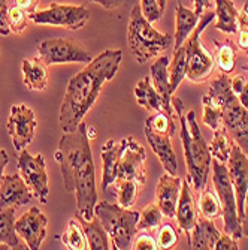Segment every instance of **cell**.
I'll return each mask as SVG.
<instances>
[{"instance_id": "16", "label": "cell", "mask_w": 248, "mask_h": 250, "mask_svg": "<svg viewBox=\"0 0 248 250\" xmlns=\"http://www.w3.org/2000/svg\"><path fill=\"white\" fill-rule=\"evenodd\" d=\"M33 199V192L21 175H3L0 181V211L21 207Z\"/></svg>"}, {"instance_id": "19", "label": "cell", "mask_w": 248, "mask_h": 250, "mask_svg": "<svg viewBox=\"0 0 248 250\" xmlns=\"http://www.w3.org/2000/svg\"><path fill=\"white\" fill-rule=\"evenodd\" d=\"M134 98H136V102L144 106L147 111L150 112H159V111H165L166 114L173 117V111H172V105H168L165 102V99L157 93V90L154 88L151 78L145 77L142 78L136 87H134Z\"/></svg>"}, {"instance_id": "23", "label": "cell", "mask_w": 248, "mask_h": 250, "mask_svg": "<svg viewBox=\"0 0 248 250\" xmlns=\"http://www.w3.org/2000/svg\"><path fill=\"white\" fill-rule=\"evenodd\" d=\"M100 156L103 161V177H102V190H108L114 185L117 177V165H118V156H120V141L108 140L102 150Z\"/></svg>"}, {"instance_id": "42", "label": "cell", "mask_w": 248, "mask_h": 250, "mask_svg": "<svg viewBox=\"0 0 248 250\" xmlns=\"http://www.w3.org/2000/svg\"><path fill=\"white\" fill-rule=\"evenodd\" d=\"M214 249H217V250H238L239 246H238L236 238L224 234V235H220V238L217 240Z\"/></svg>"}, {"instance_id": "47", "label": "cell", "mask_w": 248, "mask_h": 250, "mask_svg": "<svg viewBox=\"0 0 248 250\" xmlns=\"http://www.w3.org/2000/svg\"><path fill=\"white\" fill-rule=\"evenodd\" d=\"M193 3H194V14L200 18L207 5H210V0H193Z\"/></svg>"}, {"instance_id": "41", "label": "cell", "mask_w": 248, "mask_h": 250, "mask_svg": "<svg viewBox=\"0 0 248 250\" xmlns=\"http://www.w3.org/2000/svg\"><path fill=\"white\" fill-rule=\"evenodd\" d=\"M132 249H136V250H155V249H159V244H157V241L151 235H141V237L136 238V241L133 243Z\"/></svg>"}, {"instance_id": "26", "label": "cell", "mask_w": 248, "mask_h": 250, "mask_svg": "<svg viewBox=\"0 0 248 250\" xmlns=\"http://www.w3.org/2000/svg\"><path fill=\"white\" fill-rule=\"evenodd\" d=\"M199 22V17L194 11L186 8L183 3L176 6V29H175V50L179 48L191 35Z\"/></svg>"}, {"instance_id": "37", "label": "cell", "mask_w": 248, "mask_h": 250, "mask_svg": "<svg viewBox=\"0 0 248 250\" xmlns=\"http://www.w3.org/2000/svg\"><path fill=\"white\" fill-rule=\"evenodd\" d=\"M238 43L239 47L248 51V2L238 12Z\"/></svg>"}, {"instance_id": "18", "label": "cell", "mask_w": 248, "mask_h": 250, "mask_svg": "<svg viewBox=\"0 0 248 250\" xmlns=\"http://www.w3.org/2000/svg\"><path fill=\"white\" fill-rule=\"evenodd\" d=\"M145 136H147V141L150 143L153 151L155 153V156L160 159V164L163 165L165 171L168 174L176 175L178 161H176V156L173 153L172 143H171V138L173 135L154 130L150 126H145Z\"/></svg>"}, {"instance_id": "9", "label": "cell", "mask_w": 248, "mask_h": 250, "mask_svg": "<svg viewBox=\"0 0 248 250\" xmlns=\"http://www.w3.org/2000/svg\"><path fill=\"white\" fill-rule=\"evenodd\" d=\"M212 20H215V12L208 11L202 14L197 26L187 38V41L183 43L187 54V78L191 83H204L212 74L214 60L211 54L202 47L200 42L202 32L208 27V24Z\"/></svg>"}, {"instance_id": "5", "label": "cell", "mask_w": 248, "mask_h": 250, "mask_svg": "<svg viewBox=\"0 0 248 250\" xmlns=\"http://www.w3.org/2000/svg\"><path fill=\"white\" fill-rule=\"evenodd\" d=\"M210 96L221 105V122L230 132L235 143L248 156V109L232 92L230 80L226 74L210 83Z\"/></svg>"}, {"instance_id": "36", "label": "cell", "mask_w": 248, "mask_h": 250, "mask_svg": "<svg viewBox=\"0 0 248 250\" xmlns=\"http://www.w3.org/2000/svg\"><path fill=\"white\" fill-rule=\"evenodd\" d=\"M217 64L224 74H229L235 67V51L229 45H223L217 51Z\"/></svg>"}, {"instance_id": "33", "label": "cell", "mask_w": 248, "mask_h": 250, "mask_svg": "<svg viewBox=\"0 0 248 250\" xmlns=\"http://www.w3.org/2000/svg\"><path fill=\"white\" fill-rule=\"evenodd\" d=\"M200 214L204 217H208V219H215L218 217L220 211H221V206H220V201H218V196H215L211 190H204L200 195V199H199V206H197Z\"/></svg>"}, {"instance_id": "38", "label": "cell", "mask_w": 248, "mask_h": 250, "mask_svg": "<svg viewBox=\"0 0 248 250\" xmlns=\"http://www.w3.org/2000/svg\"><path fill=\"white\" fill-rule=\"evenodd\" d=\"M157 235H159V237H157V244H159V249H172L178 241L176 231L172 228L171 225H163Z\"/></svg>"}, {"instance_id": "8", "label": "cell", "mask_w": 248, "mask_h": 250, "mask_svg": "<svg viewBox=\"0 0 248 250\" xmlns=\"http://www.w3.org/2000/svg\"><path fill=\"white\" fill-rule=\"evenodd\" d=\"M211 167H212L214 188L220 199L223 220H224V234L239 240L242 238V228H241V220L238 216L236 193H235V188L229 175V169L224 164L217 161V159H214Z\"/></svg>"}, {"instance_id": "31", "label": "cell", "mask_w": 248, "mask_h": 250, "mask_svg": "<svg viewBox=\"0 0 248 250\" xmlns=\"http://www.w3.org/2000/svg\"><path fill=\"white\" fill-rule=\"evenodd\" d=\"M61 241L67 249H71V250L88 249V243H87V237L82 229V225L75 219L69 220V223H67V228L61 235Z\"/></svg>"}, {"instance_id": "24", "label": "cell", "mask_w": 248, "mask_h": 250, "mask_svg": "<svg viewBox=\"0 0 248 250\" xmlns=\"http://www.w3.org/2000/svg\"><path fill=\"white\" fill-rule=\"evenodd\" d=\"M150 78L165 102L171 105L172 102V93H171V81H169V59L166 56H160L153 64L150 69Z\"/></svg>"}, {"instance_id": "6", "label": "cell", "mask_w": 248, "mask_h": 250, "mask_svg": "<svg viewBox=\"0 0 248 250\" xmlns=\"http://www.w3.org/2000/svg\"><path fill=\"white\" fill-rule=\"evenodd\" d=\"M127 42L136 62L144 64L169 48L172 43V36L168 33L157 32L151 26V22L144 17L141 5H134L130 12Z\"/></svg>"}, {"instance_id": "39", "label": "cell", "mask_w": 248, "mask_h": 250, "mask_svg": "<svg viewBox=\"0 0 248 250\" xmlns=\"http://www.w3.org/2000/svg\"><path fill=\"white\" fill-rule=\"evenodd\" d=\"M141 11L150 22L160 20V17L163 15V11L160 9L157 0H141Z\"/></svg>"}, {"instance_id": "3", "label": "cell", "mask_w": 248, "mask_h": 250, "mask_svg": "<svg viewBox=\"0 0 248 250\" xmlns=\"http://www.w3.org/2000/svg\"><path fill=\"white\" fill-rule=\"evenodd\" d=\"M171 104L173 105L176 117L181 125V143L186 156L189 181L196 190H204L207 188L208 174L212 164L210 146L200 132L196 112L193 109L186 111V106L179 98H173Z\"/></svg>"}, {"instance_id": "45", "label": "cell", "mask_w": 248, "mask_h": 250, "mask_svg": "<svg viewBox=\"0 0 248 250\" xmlns=\"http://www.w3.org/2000/svg\"><path fill=\"white\" fill-rule=\"evenodd\" d=\"M90 2L99 3V5H102L105 9H115V8H118L120 5L124 3V0H90Z\"/></svg>"}, {"instance_id": "40", "label": "cell", "mask_w": 248, "mask_h": 250, "mask_svg": "<svg viewBox=\"0 0 248 250\" xmlns=\"http://www.w3.org/2000/svg\"><path fill=\"white\" fill-rule=\"evenodd\" d=\"M8 0H0V35L8 36L11 33L9 24H8Z\"/></svg>"}, {"instance_id": "25", "label": "cell", "mask_w": 248, "mask_h": 250, "mask_svg": "<svg viewBox=\"0 0 248 250\" xmlns=\"http://www.w3.org/2000/svg\"><path fill=\"white\" fill-rule=\"evenodd\" d=\"M215 2V29L233 35L238 32V11L232 0H214Z\"/></svg>"}, {"instance_id": "27", "label": "cell", "mask_w": 248, "mask_h": 250, "mask_svg": "<svg viewBox=\"0 0 248 250\" xmlns=\"http://www.w3.org/2000/svg\"><path fill=\"white\" fill-rule=\"evenodd\" d=\"M15 211L17 207H9L0 211V243L8 244L11 249H29L26 243L19 240L15 229Z\"/></svg>"}, {"instance_id": "14", "label": "cell", "mask_w": 248, "mask_h": 250, "mask_svg": "<svg viewBox=\"0 0 248 250\" xmlns=\"http://www.w3.org/2000/svg\"><path fill=\"white\" fill-rule=\"evenodd\" d=\"M47 225L48 220L45 214L38 207H32L15 222V229L29 249L38 250L47 237Z\"/></svg>"}, {"instance_id": "51", "label": "cell", "mask_w": 248, "mask_h": 250, "mask_svg": "<svg viewBox=\"0 0 248 250\" xmlns=\"http://www.w3.org/2000/svg\"><path fill=\"white\" fill-rule=\"evenodd\" d=\"M3 249L8 250V249H11V247H9L8 244H5V243H0V250H3Z\"/></svg>"}, {"instance_id": "44", "label": "cell", "mask_w": 248, "mask_h": 250, "mask_svg": "<svg viewBox=\"0 0 248 250\" xmlns=\"http://www.w3.org/2000/svg\"><path fill=\"white\" fill-rule=\"evenodd\" d=\"M244 85H245V78L242 75H238L235 77L232 81H230V87H232V92L238 96L242 90H244Z\"/></svg>"}, {"instance_id": "52", "label": "cell", "mask_w": 248, "mask_h": 250, "mask_svg": "<svg viewBox=\"0 0 248 250\" xmlns=\"http://www.w3.org/2000/svg\"><path fill=\"white\" fill-rule=\"evenodd\" d=\"M245 69H247V71H248V64H247V67H245Z\"/></svg>"}, {"instance_id": "13", "label": "cell", "mask_w": 248, "mask_h": 250, "mask_svg": "<svg viewBox=\"0 0 248 250\" xmlns=\"http://www.w3.org/2000/svg\"><path fill=\"white\" fill-rule=\"evenodd\" d=\"M8 133L12 140L15 151H22L33 141L36 132V119L32 108L26 105H14L8 119Z\"/></svg>"}, {"instance_id": "12", "label": "cell", "mask_w": 248, "mask_h": 250, "mask_svg": "<svg viewBox=\"0 0 248 250\" xmlns=\"http://www.w3.org/2000/svg\"><path fill=\"white\" fill-rule=\"evenodd\" d=\"M18 169L22 180L33 192V196L42 202L47 204L48 201V174L47 165L42 154L32 156L29 151L22 150L18 156Z\"/></svg>"}, {"instance_id": "28", "label": "cell", "mask_w": 248, "mask_h": 250, "mask_svg": "<svg viewBox=\"0 0 248 250\" xmlns=\"http://www.w3.org/2000/svg\"><path fill=\"white\" fill-rule=\"evenodd\" d=\"M84 234L87 237V243H88V249L92 250H108L109 247V241H108V232L105 231L103 225L100 223V220L95 216L92 220H85L81 222Z\"/></svg>"}, {"instance_id": "49", "label": "cell", "mask_w": 248, "mask_h": 250, "mask_svg": "<svg viewBox=\"0 0 248 250\" xmlns=\"http://www.w3.org/2000/svg\"><path fill=\"white\" fill-rule=\"evenodd\" d=\"M238 99H239V102L248 109V83H245V85H244V90L242 92L236 96Z\"/></svg>"}, {"instance_id": "2", "label": "cell", "mask_w": 248, "mask_h": 250, "mask_svg": "<svg viewBox=\"0 0 248 250\" xmlns=\"http://www.w3.org/2000/svg\"><path fill=\"white\" fill-rule=\"evenodd\" d=\"M121 59V50H106L90 62L79 74L72 77L60 108L58 123L63 132L78 129L100 95L103 84L115 77Z\"/></svg>"}, {"instance_id": "11", "label": "cell", "mask_w": 248, "mask_h": 250, "mask_svg": "<svg viewBox=\"0 0 248 250\" xmlns=\"http://www.w3.org/2000/svg\"><path fill=\"white\" fill-rule=\"evenodd\" d=\"M39 57L47 66L57 63H90L93 57L78 42L67 38L47 39L39 43Z\"/></svg>"}, {"instance_id": "46", "label": "cell", "mask_w": 248, "mask_h": 250, "mask_svg": "<svg viewBox=\"0 0 248 250\" xmlns=\"http://www.w3.org/2000/svg\"><path fill=\"white\" fill-rule=\"evenodd\" d=\"M241 228H242V237L248 238V196L244 206V214L241 217Z\"/></svg>"}, {"instance_id": "17", "label": "cell", "mask_w": 248, "mask_h": 250, "mask_svg": "<svg viewBox=\"0 0 248 250\" xmlns=\"http://www.w3.org/2000/svg\"><path fill=\"white\" fill-rule=\"evenodd\" d=\"M181 188H183V180L168 172L162 175L159 183H157L155 188L157 206H159L162 214H165L166 217H175L176 204H178L179 193H181Z\"/></svg>"}, {"instance_id": "29", "label": "cell", "mask_w": 248, "mask_h": 250, "mask_svg": "<svg viewBox=\"0 0 248 250\" xmlns=\"http://www.w3.org/2000/svg\"><path fill=\"white\" fill-rule=\"evenodd\" d=\"M187 77V54L184 45L173 51V60L169 64V81H171V93H173L178 85Z\"/></svg>"}, {"instance_id": "15", "label": "cell", "mask_w": 248, "mask_h": 250, "mask_svg": "<svg viewBox=\"0 0 248 250\" xmlns=\"http://www.w3.org/2000/svg\"><path fill=\"white\" fill-rule=\"evenodd\" d=\"M229 175L235 188L236 204H238V216L239 220L244 214V206L248 196V156L241 150V147L233 143L229 157Z\"/></svg>"}, {"instance_id": "10", "label": "cell", "mask_w": 248, "mask_h": 250, "mask_svg": "<svg viewBox=\"0 0 248 250\" xmlns=\"http://www.w3.org/2000/svg\"><path fill=\"white\" fill-rule=\"evenodd\" d=\"M30 20L35 24L58 26L71 30L82 29L90 20V11L84 5H60L51 3L47 9L30 14Z\"/></svg>"}, {"instance_id": "20", "label": "cell", "mask_w": 248, "mask_h": 250, "mask_svg": "<svg viewBox=\"0 0 248 250\" xmlns=\"http://www.w3.org/2000/svg\"><path fill=\"white\" fill-rule=\"evenodd\" d=\"M220 231L215 228L212 219L208 217H197L196 225L191 228L189 237V244L191 249L205 250V249H214L217 240L220 238Z\"/></svg>"}, {"instance_id": "48", "label": "cell", "mask_w": 248, "mask_h": 250, "mask_svg": "<svg viewBox=\"0 0 248 250\" xmlns=\"http://www.w3.org/2000/svg\"><path fill=\"white\" fill-rule=\"evenodd\" d=\"M8 161H9V157L6 154V151L0 150V181H2V178H3V171L8 165Z\"/></svg>"}, {"instance_id": "1", "label": "cell", "mask_w": 248, "mask_h": 250, "mask_svg": "<svg viewBox=\"0 0 248 250\" xmlns=\"http://www.w3.org/2000/svg\"><path fill=\"white\" fill-rule=\"evenodd\" d=\"M56 161L60 164L64 190L74 192L76 196L78 220H92L97 204V190L92 146L84 122L79 123L76 130L63 133Z\"/></svg>"}, {"instance_id": "50", "label": "cell", "mask_w": 248, "mask_h": 250, "mask_svg": "<svg viewBox=\"0 0 248 250\" xmlns=\"http://www.w3.org/2000/svg\"><path fill=\"white\" fill-rule=\"evenodd\" d=\"M159 2V5H160V9L165 12V6H166V0H157Z\"/></svg>"}, {"instance_id": "34", "label": "cell", "mask_w": 248, "mask_h": 250, "mask_svg": "<svg viewBox=\"0 0 248 250\" xmlns=\"http://www.w3.org/2000/svg\"><path fill=\"white\" fill-rule=\"evenodd\" d=\"M160 220H162V211H160L159 206H157V204H150V206H147L142 210L136 228H138V231L153 229L160 223Z\"/></svg>"}, {"instance_id": "30", "label": "cell", "mask_w": 248, "mask_h": 250, "mask_svg": "<svg viewBox=\"0 0 248 250\" xmlns=\"http://www.w3.org/2000/svg\"><path fill=\"white\" fill-rule=\"evenodd\" d=\"M232 144L229 141V136H228V130L226 127H218L214 130V136H212V141L210 144V151L211 156L217 161H220L221 164H228L229 162V157H230V151H232Z\"/></svg>"}, {"instance_id": "43", "label": "cell", "mask_w": 248, "mask_h": 250, "mask_svg": "<svg viewBox=\"0 0 248 250\" xmlns=\"http://www.w3.org/2000/svg\"><path fill=\"white\" fill-rule=\"evenodd\" d=\"M38 3L39 0H14V5L27 11L29 14H33L36 12V8H38Z\"/></svg>"}, {"instance_id": "35", "label": "cell", "mask_w": 248, "mask_h": 250, "mask_svg": "<svg viewBox=\"0 0 248 250\" xmlns=\"http://www.w3.org/2000/svg\"><path fill=\"white\" fill-rule=\"evenodd\" d=\"M29 20H30V14L24 9H21L18 6H12L9 8L8 12V24L11 32L15 33H22L26 30L27 24H29Z\"/></svg>"}, {"instance_id": "7", "label": "cell", "mask_w": 248, "mask_h": 250, "mask_svg": "<svg viewBox=\"0 0 248 250\" xmlns=\"http://www.w3.org/2000/svg\"><path fill=\"white\" fill-rule=\"evenodd\" d=\"M95 216L100 220L105 231L112 238L114 249L127 250L133 246V238L138 232V220L141 213L124 208L120 204L100 201L95 207Z\"/></svg>"}, {"instance_id": "32", "label": "cell", "mask_w": 248, "mask_h": 250, "mask_svg": "<svg viewBox=\"0 0 248 250\" xmlns=\"http://www.w3.org/2000/svg\"><path fill=\"white\" fill-rule=\"evenodd\" d=\"M202 106H204V116H202L204 123L212 130L218 129L221 123V105L212 96L205 95L202 98Z\"/></svg>"}, {"instance_id": "4", "label": "cell", "mask_w": 248, "mask_h": 250, "mask_svg": "<svg viewBox=\"0 0 248 250\" xmlns=\"http://www.w3.org/2000/svg\"><path fill=\"white\" fill-rule=\"evenodd\" d=\"M145 159V148L138 141H134V138L127 136L120 141L117 177L112 186L115 188L118 204L124 208H130L136 202L147 181Z\"/></svg>"}, {"instance_id": "22", "label": "cell", "mask_w": 248, "mask_h": 250, "mask_svg": "<svg viewBox=\"0 0 248 250\" xmlns=\"http://www.w3.org/2000/svg\"><path fill=\"white\" fill-rule=\"evenodd\" d=\"M22 81L26 87L35 92H42L48 85V71L47 64L40 57L22 60Z\"/></svg>"}, {"instance_id": "21", "label": "cell", "mask_w": 248, "mask_h": 250, "mask_svg": "<svg viewBox=\"0 0 248 250\" xmlns=\"http://www.w3.org/2000/svg\"><path fill=\"white\" fill-rule=\"evenodd\" d=\"M175 217L178 219L179 229L184 231L189 235L191 228L196 225L197 211H196V204H194V199H193V195H191V190L189 188L187 181H183L181 193H179L178 204H176Z\"/></svg>"}]
</instances>
